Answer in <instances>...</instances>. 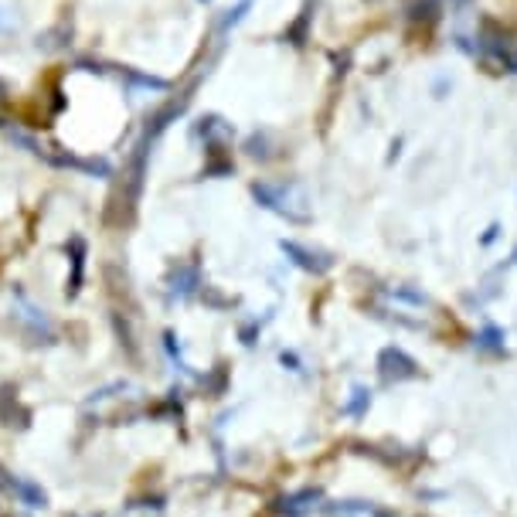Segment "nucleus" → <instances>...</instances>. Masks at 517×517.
<instances>
[{"label": "nucleus", "mask_w": 517, "mask_h": 517, "mask_svg": "<svg viewBox=\"0 0 517 517\" xmlns=\"http://www.w3.org/2000/svg\"><path fill=\"white\" fill-rule=\"evenodd\" d=\"M133 85H140V89H157V92H163L167 89V82L163 79H153V75H140V72H123Z\"/></svg>", "instance_id": "6e6552de"}, {"label": "nucleus", "mask_w": 517, "mask_h": 517, "mask_svg": "<svg viewBox=\"0 0 517 517\" xmlns=\"http://www.w3.org/2000/svg\"><path fill=\"white\" fill-rule=\"evenodd\" d=\"M252 197L262 208L276 211L286 222H296V225L310 222V201L300 184H269V180H262V184H252Z\"/></svg>", "instance_id": "f257e3e1"}, {"label": "nucleus", "mask_w": 517, "mask_h": 517, "mask_svg": "<svg viewBox=\"0 0 517 517\" xmlns=\"http://www.w3.org/2000/svg\"><path fill=\"white\" fill-rule=\"evenodd\" d=\"M0 486H4V484H0Z\"/></svg>", "instance_id": "f8f14e48"}, {"label": "nucleus", "mask_w": 517, "mask_h": 517, "mask_svg": "<svg viewBox=\"0 0 517 517\" xmlns=\"http://www.w3.org/2000/svg\"><path fill=\"white\" fill-rule=\"evenodd\" d=\"M14 494L28 504V507H45V504H48L45 490H41V486H34V484H28V480H14Z\"/></svg>", "instance_id": "423d86ee"}, {"label": "nucleus", "mask_w": 517, "mask_h": 517, "mask_svg": "<svg viewBox=\"0 0 517 517\" xmlns=\"http://www.w3.org/2000/svg\"><path fill=\"white\" fill-rule=\"evenodd\" d=\"M11 28H14V24H11V14H7L4 7H0V34H7Z\"/></svg>", "instance_id": "9b49d317"}, {"label": "nucleus", "mask_w": 517, "mask_h": 517, "mask_svg": "<svg viewBox=\"0 0 517 517\" xmlns=\"http://www.w3.org/2000/svg\"><path fill=\"white\" fill-rule=\"evenodd\" d=\"M497 337H501V330H494V327H486V330H484V337H480V344H484V347H497V351H501V344H497Z\"/></svg>", "instance_id": "9d476101"}, {"label": "nucleus", "mask_w": 517, "mask_h": 517, "mask_svg": "<svg viewBox=\"0 0 517 517\" xmlns=\"http://www.w3.org/2000/svg\"><path fill=\"white\" fill-rule=\"evenodd\" d=\"M171 283H174L171 290L178 293V296H191L194 286H197V273H194L191 266H180L178 273H174V279H171Z\"/></svg>", "instance_id": "0eeeda50"}, {"label": "nucleus", "mask_w": 517, "mask_h": 517, "mask_svg": "<svg viewBox=\"0 0 517 517\" xmlns=\"http://www.w3.org/2000/svg\"><path fill=\"white\" fill-rule=\"evenodd\" d=\"M320 501V490H300V494H290V497H283L279 501V514L286 517H303L310 514L313 507Z\"/></svg>", "instance_id": "20e7f679"}, {"label": "nucleus", "mask_w": 517, "mask_h": 517, "mask_svg": "<svg viewBox=\"0 0 517 517\" xmlns=\"http://www.w3.org/2000/svg\"><path fill=\"white\" fill-rule=\"evenodd\" d=\"M14 296H17V307H21V320H28L34 330H48V334H51V323H48V317H45V310L34 307L31 300H28L21 290H17Z\"/></svg>", "instance_id": "39448f33"}, {"label": "nucleus", "mask_w": 517, "mask_h": 517, "mask_svg": "<svg viewBox=\"0 0 517 517\" xmlns=\"http://www.w3.org/2000/svg\"><path fill=\"white\" fill-rule=\"evenodd\" d=\"M378 372H381L385 381H408V378L419 374V364L405 355L402 347H385L378 355Z\"/></svg>", "instance_id": "f03ea898"}, {"label": "nucleus", "mask_w": 517, "mask_h": 517, "mask_svg": "<svg viewBox=\"0 0 517 517\" xmlns=\"http://www.w3.org/2000/svg\"><path fill=\"white\" fill-rule=\"evenodd\" d=\"M279 249H283V252H286L300 269H307V273L320 276L334 266V258L330 256H323V252H310L307 245H300V242H279Z\"/></svg>", "instance_id": "7ed1b4c3"}, {"label": "nucleus", "mask_w": 517, "mask_h": 517, "mask_svg": "<svg viewBox=\"0 0 517 517\" xmlns=\"http://www.w3.org/2000/svg\"><path fill=\"white\" fill-rule=\"evenodd\" d=\"M368 405H372V391H364V388H355V399L347 402V412H351V416H361Z\"/></svg>", "instance_id": "1a4fd4ad"}]
</instances>
